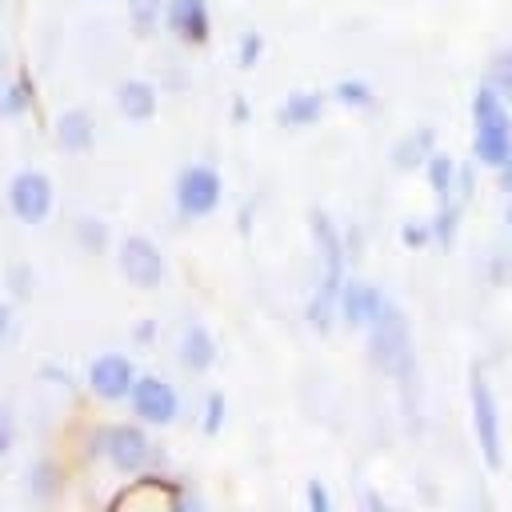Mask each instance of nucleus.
I'll return each mask as SVG.
<instances>
[{
    "label": "nucleus",
    "mask_w": 512,
    "mask_h": 512,
    "mask_svg": "<svg viewBox=\"0 0 512 512\" xmlns=\"http://www.w3.org/2000/svg\"><path fill=\"white\" fill-rule=\"evenodd\" d=\"M508 224H512V208H508Z\"/></svg>",
    "instance_id": "obj_26"
},
{
    "label": "nucleus",
    "mask_w": 512,
    "mask_h": 512,
    "mask_svg": "<svg viewBox=\"0 0 512 512\" xmlns=\"http://www.w3.org/2000/svg\"><path fill=\"white\" fill-rule=\"evenodd\" d=\"M164 4H168V0H128V12H132V20H136V28L148 32V28L160 20Z\"/></svg>",
    "instance_id": "obj_18"
},
{
    "label": "nucleus",
    "mask_w": 512,
    "mask_h": 512,
    "mask_svg": "<svg viewBox=\"0 0 512 512\" xmlns=\"http://www.w3.org/2000/svg\"><path fill=\"white\" fill-rule=\"evenodd\" d=\"M308 500H312V504H320V508H328V496H324V488H316V484L308 488Z\"/></svg>",
    "instance_id": "obj_24"
},
{
    "label": "nucleus",
    "mask_w": 512,
    "mask_h": 512,
    "mask_svg": "<svg viewBox=\"0 0 512 512\" xmlns=\"http://www.w3.org/2000/svg\"><path fill=\"white\" fill-rule=\"evenodd\" d=\"M56 144L64 152H88L96 144V128H92V116L84 108H68L60 120H56Z\"/></svg>",
    "instance_id": "obj_12"
},
{
    "label": "nucleus",
    "mask_w": 512,
    "mask_h": 512,
    "mask_svg": "<svg viewBox=\"0 0 512 512\" xmlns=\"http://www.w3.org/2000/svg\"><path fill=\"white\" fill-rule=\"evenodd\" d=\"M100 452H104V460H108L116 472L136 476V472H144L148 460H152V440L144 436L140 424H112V428L100 432Z\"/></svg>",
    "instance_id": "obj_2"
},
{
    "label": "nucleus",
    "mask_w": 512,
    "mask_h": 512,
    "mask_svg": "<svg viewBox=\"0 0 512 512\" xmlns=\"http://www.w3.org/2000/svg\"><path fill=\"white\" fill-rule=\"evenodd\" d=\"M8 208L24 224L48 220V212H52V180L44 172H36V168L16 172L12 184H8Z\"/></svg>",
    "instance_id": "obj_5"
},
{
    "label": "nucleus",
    "mask_w": 512,
    "mask_h": 512,
    "mask_svg": "<svg viewBox=\"0 0 512 512\" xmlns=\"http://www.w3.org/2000/svg\"><path fill=\"white\" fill-rule=\"evenodd\" d=\"M116 108L128 120H152L156 116V88L148 80H124L116 88Z\"/></svg>",
    "instance_id": "obj_13"
},
{
    "label": "nucleus",
    "mask_w": 512,
    "mask_h": 512,
    "mask_svg": "<svg viewBox=\"0 0 512 512\" xmlns=\"http://www.w3.org/2000/svg\"><path fill=\"white\" fill-rule=\"evenodd\" d=\"M472 124H476V132H472L476 156L488 168H500L508 160V152H512V116L504 108V96L492 84L476 92V100H472Z\"/></svg>",
    "instance_id": "obj_1"
},
{
    "label": "nucleus",
    "mask_w": 512,
    "mask_h": 512,
    "mask_svg": "<svg viewBox=\"0 0 512 512\" xmlns=\"http://www.w3.org/2000/svg\"><path fill=\"white\" fill-rule=\"evenodd\" d=\"M128 404L144 424H172L176 412H180L176 388L168 380H160V376H136V384L128 392Z\"/></svg>",
    "instance_id": "obj_6"
},
{
    "label": "nucleus",
    "mask_w": 512,
    "mask_h": 512,
    "mask_svg": "<svg viewBox=\"0 0 512 512\" xmlns=\"http://www.w3.org/2000/svg\"><path fill=\"white\" fill-rule=\"evenodd\" d=\"M508 64H512V56H508ZM492 88H496L500 96H512V68H496V72H492Z\"/></svg>",
    "instance_id": "obj_22"
},
{
    "label": "nucleus",
    "mask_w": 512,
    "mask_h": 512,
    "mask_svg": "<svg viewBox=\"0 0 512 512\" xmlns=\"http://www.w3.org/2000/svg\"><path fill=\"white\" fill-rule=\"evenodd\" d=\"M8 324H12V316H8V304L0 300V340L8 336Z\"/></svg>",
    "instance_id": "obj_25"
},
{
    "label": "nucleus",
    "mask_w": 512,
    "mask_h": 512,
    "mask_svg": "<svg viewBox=\"0 0 512 512\" xmlns=\"http://www.w3.org/2000/svg\"><path fill=\"white\" fill-rule=\"evenodd\" d=\"M220 192H224L220 172L208 168V164H192V168H184L180 180H176V208H180L184 216H192V220H196V216H208V212H216Z\"/></svg>",
    "instance_id": "obj_4"
},
{
    "label": "nucleus",
    "mask_w": 512,
    "mask_h": 512,
    "mask_svg": "<svg viewBox=\"0 0 512 512\" xmlns=\"http://www.w3.org/2000/svg\"><path fill=\"white\" fill-rule=\"evenodd\" d=\"M380 292L372 288V284H364V280H348L344 288H340V312H344V320L348 324H356V328H368V320H372V312L380 308Z\"/></svg>",
    "instance_id": "obj_11"
},
{
    "label": "nucleus",
    "mask_w": 512,
    "mask_h": 512,
    "mask_svg": "<svg viewBox=\"0 0 512 512\" xmlns=\"http://www.w3.org/2000/svg\"><path fill=\"white\" fill-rule=\"evenodd\" d=\"M428 176H432V188L436 192H448V184H452V160L440 156V152H432L428 156Z\"/></svg>",
    "instance_id": "obj_19"
},
{
    "label": "nucleus",
    "mask_w": 512,
    "mask_h": 512,
    "mask_svg": "<svg viewBox=\"0 0 512 512\" xmlns=\"http://www.w3.org/2000/svg\"><path fill=\"white\" fill-rule=\"evenodd\" d=\"M496 172H500V184H504V188L512 192V152H508V160H504V164H500Z\"/></svg>",
    "instance_id": "obj_23"
},
{
    "label": "nucleus",
    "mask_w": 512,
    "mask_h": 512,
    "mask_svg": "<svg viewBox=\"0 0 512 512\" xmlns=\"http://www.w3.org/2000/svg\"><path fill=\"white\" fill-rule=\"evenodd\" d=\"M320 108H324V100H320L316 92H296V96L280 108V120L292 124V128H308V124L320 116Z\"/></svg>",
    "instance_id": "obj_15"
},
{
    "label": "nucleus",
    "mask_w": 512,
    "mask_h": 512,
    "mask_svg": "<svg viewBox=\"0 0 512 512\" xmlns=\"http://www.w3.org/2000/svg\"><path fill=\"white\" fill-rule=\"evenodd\" d=\"M132 384H136V368H132V360L120 356V352H104V356H96L92 368H88V388H92L100 400H112V404H116V400H128Z\"/></svg>",
    "instance_id": "obj_9"
},
{
    "label": "nucleus",
    "mask_w": 512,
    "mask_h": 512,
    "mask_svg": "<svg viewBox=\"0 0 512 512\" xmlns=\"http://www.w3.org/2000/svg\"><path fill=\"white\" fill-rule=\"evenodd\" d=\"M32 108V80L28 76H16L4 96H0V116H24Z\"/></svg>",
    "instance_id": "obj_16"
},
{
    "label": "nucleus",
    "mask_w": 512,
    "mask_h": 512,
    "mask_svg": "<svg viewBox=\"0 0 512 512\" xmlns=\"http://www.w3.org/2000/svg\"><path fill=\"white\" fill-rule=\"evenodd\" d=\"M472 428H476V440H480V452H484L488 468H500V460H504V452H500V408H496V396H492L484 376L472 380Z\"/></svg>",
    "instance_id": "obj_7"
},
{
    "label": "nucleus",
    "mask_w": 512,
    "mask_h": 512,
    "mask_svg": "<svg viewBox=\"0 0 512 512\" xmlns=\"http://www.w3.org/2000/svg\"><path fill=\"white\" fill-rule=\"evenodd\" d=\"M76 240H80L84 248H100V244H104V224H100V220H80Z\"/></svg>",
    "instance_id": "obj_20"
},
{
    "label": "nucleus",
    "mask_w": 512,
    "mask_h": 512,
    "mask_svg": "<svg viewBox=\"0 0 512 512\" xmlns=\"http://www.w3.org/2000/svg\"><path fill=\"white\" fill-rule=\"evenodd\" d=\"M120 272L136 288H156L164 280V256L148 236H128L120 244Z\"/></svg>",
    "instance_id": "obj_8"
},
{
    "label": "nucleus",
    "mask_w": 512,
    "mask_h": 512,
    "mask_svg": "<svg viewBox=\"0 0 512 512\" xmlns=\"http://www.w3.org/2000/svg\"><path fill=\"white\" fill-rule=\"evenodd\" d=\"M28 488H32V496H36V500L56 496V488H60V468H56V464H48V460L32 464V472H28Z\"/></svg>",
    "instance_id": "obj_17"
},
{
    "label": "nucleus",
    "mask_w": 512,
    "mask_h": 512,
    "mask_svg": "<svg viewBox=\"0 0 512 512\" xmlns=\"http://www.w3.org/2000/svg\"><path fill=\"white\" fill-rule=\"evenodd\" d=\"M212 360H216L212 336H208L200 324L184 328V336H180V364L192 368V372H204V368H212Z\"/></svg>",
    "instance_id": "obj_14"
},
{
    "label": "nucleus",
    "mask_w": 512,
    "mask_h": 512,
    "mask_svg": "<svg viewBox=\"0 0 512 512\" xmlns=\"http://www.w3.org/2000/svg\"><path fill=\"white\" fill-rule=\"evenodd\" d=\"M12 440H16V420L8 416V408H0V456L12 448Z\"/></svg>",
    "instance_id": "obj_21"
},
{
    "label": "nucleus",
    "mask_w": 512,
    "mask_h": 512,
    "mask_svg": "<svg viewBox=\"0 0 512 512\" xmlns=\"http://www.w3.org/2000/svg\"><path fill=\"white\" fill-rule=\"evenodd\" d=\"M368 332H372V348H376L380 364L388 372H400L408 364V328H404V316L388 300H380V308L368 320Z\"/></svg>",
    "instance_id": "obj_3"
},
{
    "label": "nucleus",
    "mask_w": 512,
    "mask_h": 512,
    "mask_svg": "<svg viewBox=\"0 0 512 512\" xmlns=\"http://www.w3.org/2000/svg\"><path fill=\"white\" fill-rule=\"evenodd\" d=\"M164 20H168V28H172L184 44H204L208 32H212L208 4H204V0H168V4H164Z\"/></svg>",
    "instance_id": "obj_10"
}]
</instances>
